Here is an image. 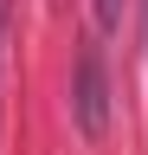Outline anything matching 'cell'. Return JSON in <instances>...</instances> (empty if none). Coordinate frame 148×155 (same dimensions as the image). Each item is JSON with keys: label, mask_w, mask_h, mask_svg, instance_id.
Here are the masks:
<instances>
[{"label": "cell", "mask_w": 148, "mask_h": 155, "mask_svg": "<svg viewBox=\"0 0 148 155\" xmlns=\"http://www.w3.org/2000/svg\"><path fill=\"white\" fill-rule=\"evenodd\" d=\"M71 116H77V129L97 142L109 129V78H103V52L84 45L77 52V71H71Z\"/></svg>", "instance_id": "cell-1"}, {"label": "cell", "mask_w": 148, "mask_h": 155, "mask_svg": "<svg viewBox=\"0 0 148 155\" xmlns=\"http://www.w3.org/2000/svg\"><path fill=\"white\" fill-rule=\"evenodd\" d=\"M90 13H97V26H103V32H116V26H122V0H90Z\"/></svg>", "instance_id": "cell-2"}, {"label": "cell", "mask_w": 148, "mask_h": 155, "mask_svg": "<svg viewBox=\"0 0 148 155\" xmlns=\"http://www.w3.org/2000/svg\"><path fill=\"white\" fill-rule=\"evenodd\" d=\"M7 19H13V0H0V45H7Z\"/></svg>", "instance_id": "cell-3"}, {"label": "cell", "mask_w": 148, "mask_h": 155, "mask_svg": "<svg viewBox=\"0 0 148 155\" xmlns=\"http://www.w3.org/2000/svg\"><path fill=\"white\" fill-rule=\"evenodd\" d=\"M142 13H148V0H142Z\"/></svg>", "instance_id": "cell-4"}]
</instances>
